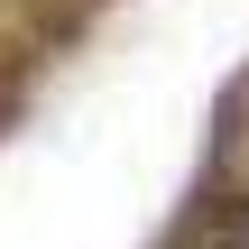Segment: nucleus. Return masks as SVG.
<instances>
[{"mask_svg":"<svg viewBox=\"0 0 249 249\" xmlns=\"http://www.w3.org/2000/svg\"><path fill=\"white\" fill-rule=\"evenodd\" d=\"M222 249H249V203H231V213H222Z\"/></svg>","mask_w":249,"mask_h":249,"instance_id":"1","label":"nucleus"}]
</instances>
